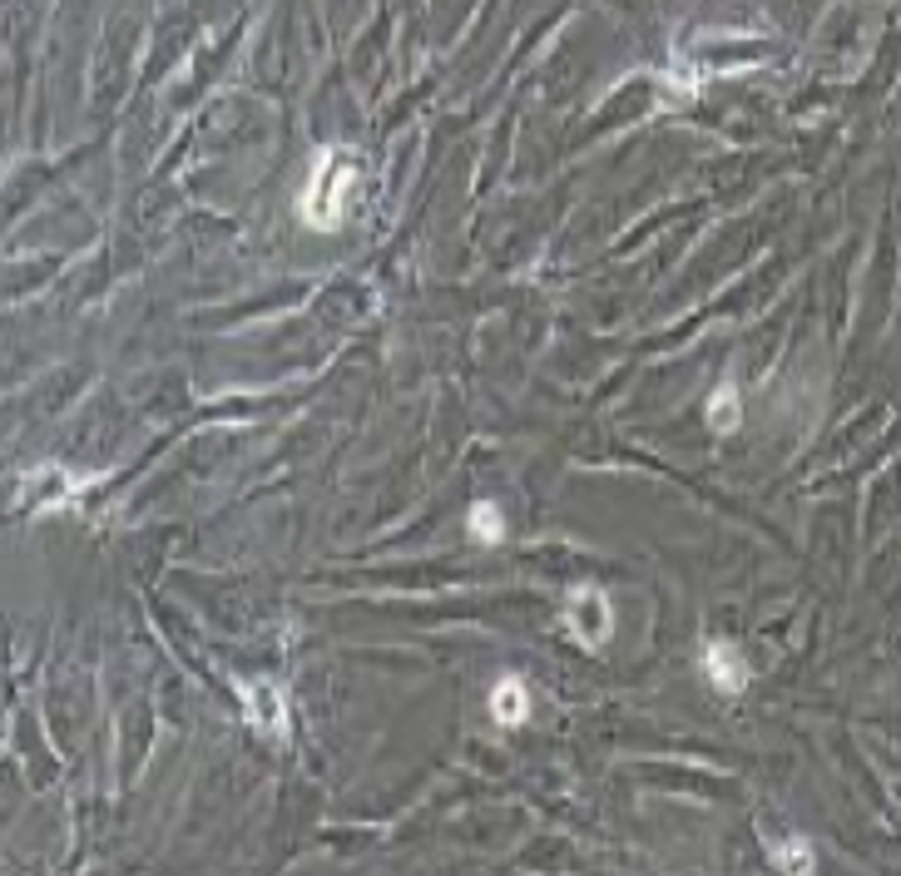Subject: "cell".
<instances>
[{
    "mask_svg": "<svg viewBox=\"0 0 901 876\" xmlns=\"http://www.w3.org/2000/svg\"><path fill=\"white\" fill-rule=\"evenodd\" d=\"M465 535H471L475 545H501L505 540V510L495 506V500H475V506L465 510Z\"/></svg>",
    "mask_w": 901,
    "mask_h": 876,
    "instance_id": "obj_6",
    "label": "cell"
},
{
    "mask_svg": "<svg viewBox=\"0 0 901 876\" xmlns=\"http://www.w3.org/2000/svg\"><path fill=\"white\" fill-rule=\"evenodd\" d=\"M238 694H243V708H248L253 733L283 743V738H287V698H283V688H273V684H238Z\"/></svg>",
    "mask_w": 901,
    "mask_h": 876,
    "instance_id": "obj_3",
    "label": "cell"
},
{
    "mask_svg": "<svg viewBox=\"0 0 901 876\" xmlns=\"http://www.w3.org/2000/svg\"><path fill=\"white\" fill-rule=\"evenodd\" d=\"M352 189H356V159L337 144L312 154V169H307V184L297 193V219L317 233H332L347 223V209H352Z\"/></svg>",
    "mask_w": 901,
    "mask_h": 876,
    "instance_id": "obj_1",
    "label": "cell"
},
{
    "mask_svg": "<svg viewBox=\"0 0 901 876\" xmlns=\"http://www.w3.org/2000/svg\"><path fill=\"white\" fill-rule=\"evenodd\" d=\"M772 862H778V866H792V872H807V866H812V852H807V846H778V852H772Z\"/></svg>",
    "mask_w": 901,
    "mask_h": 876,
    "instance_id": "obj_8",
    "label": "cell"
},
{
    "mask_svg": "<svg viewBox=\"0 0 901 876\" xmlns=\"http://www.w3.org/2000/svg\"><path fill=\"white\" fill-rule=\"evenodd\" d=\"M491 718L501 728H520L525 718H530V694H525V684L515 674H505L501 684L491 688Z\"/></svg>",
    "mask_w": 901,
    "mask_h": 876,
    "instance_id": "obj_5",
    "label": "cell"
},
{
    "mask_svg": "<svg viewBox=\"0 0 901 876\" xmlns=\"http://www.w3.org/2000/svg\"><path fill=\"white\" fill-rule=\"evenodd\" d=\"M699 664H703V678H708L718 694H728V698L743 694V688H748V678H752L748 658L738 654V644H733V639H708Z\"/></svg>",
    "mask_w": 901,
    "mask_h": 876,
    "instance_id": "obj_2",
    "label": "cell"
},
{
    "mask_svg": "<svg viewBox=\"0 0 901 876\" xmlns=\"http://www.w3.org/2000/svg\"><path fill=\"white\" fill-rule=\"evenodd\" d=\"M738 417H743L738 387H733V381H723V387L713 391V401H708V426L713 431H733V426H738Z\"/></svg>",
    "mask_w": 901,
    "mask_h": 876,
    "instance_id": "obj_7",
    "label": "cell"
},
{
    "mask_svg": "<svg viewBox=\"0 0 901 876\" xmlns=\"http://www.w3.org/2000/svg\"><path fill=\"white\" fill-rule=\"evenodd\" d=\"M564 624L574 629L580 644H600V639L609 634V605H604L600 589H590V585L570 589V599H564Z\"/></svg>",
    "mask_w": 901,
    "mask_h": 876,
    "instance_id": "obj_4",
    "label": "cell"
}]
</instances>
